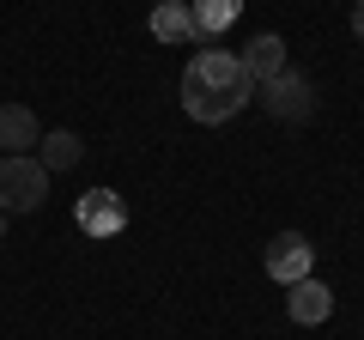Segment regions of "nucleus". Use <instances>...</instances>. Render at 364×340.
<instances>
[{
    "instance_id": "1",
    "label": "nucleus",
    "mask_w": 364,
    "mask_h": 340,
    "mask_svg": "<svg viewBox=\"0 0 364 340\" xmlns=\"http://www.w3.org/2000/svg\"><path fill=\"white\" fill-rule=\"evenodd\" d=\"M249 97H255V79H249L243 61L225 55V49H200L195 61L182 67V110L195 122H207V128L231 122Z\"/></svg>"
},
{
    "instance_id": "2",
    "label": "nucleus",
    "mask_w": 364,
    "mask_h": 340,
    "mask_svg": "<svg viewBox=\"0 0 364 340\" xmlns=\"http://www.w3.org/2000/svg\"><path fill=\"white\" fill-rule=\"evenodd\" d=\"M43 195H49V170L31 152L0 158V213H37Z\"/></svg>"
},
{
    "instance_id": "3",
    "label": "nucleus",
    "mask_w": 364,
    "mask_h": 340,
    "mask_svg": "<svg viewBox=\"0 0 364 340\" xmlns=\"http://www.w3.org/2000/svg\"><path fill=\"white\" fill-rule=\"evenodd\" d=\"M79 231L85 237H122L128 231V201L116 195V188H91V195H79Z\"/></svg>"
},
{
    "instance_id": "4",
    "label": "nucleus",
    "mask_w": 364,
    "mask_h": 340,
    "mask_svg": "<svg viewBox=\"0 0 364 340\" xmlns=\"http://www.w3.org/2000/svg\"><path fill=\"white\" fill-rule=\"evenodd\" d=\"M310 262H316V249L304 231H279L267 243V280H279V286H298V280H310Z\"/></svg>"
},
{
    "instance_id": "5",
    "label": "nucleus",
    "mask_w": 364,
    "mask_h": 340,
    "mask_svg": "<svg viewBox=\"0 0 364 340\" xmlns=\"http://www.w3.org/2000/svg\"><path fill=\"white\" fill-rule=\"evenodd\" d=\"M261 92H267L261 104H267L279 122H304V116L316 110V97H310V79H304V73H291V67H286V73H273L267 85H261Z\"/></svg>"
},
{
    "instance_id": "6",
    "label": "nucleus",
    "mask_w": 364,
    "mask_h": 340,
    "mask_svg": "<svg viewBox=\"0 0 364 340\" xmlns=\"http://www.w3.org/2000/svg\"><path fill=\"white\" fill-rule=\"evenodd\" d=\"M286 310H291V322L316 328V322H328V316H334V292H328L322 280H298V286L286 292Z\"/></svg>"
},
{
    "instance_id": "7",
    "label": "nucleus",
    "mask_w": 364,
    "mask_h": 340,
    "mask_svg": "<svg viewBox=\"0 0 364 340\" xmlns=\"http://www.w3.org/2000/svg\"><path fill=\"white\" fill-rule=\"evenodd\" d=\"M237 61H243V73L255 79V85H267L273 73H286V37H273V31H261V37L249 43V49L237 55Z\"/></svg>"
},
{
    "instance_id": "8",
    "label": "nucleus",
    "mask_w": 364,
    "mask_h": 340,
    "mask_svg": "<svg viewBox=\"0 0 364 340\" xmlns=\"http://www.w3.org/2000/svg\"><path fill=\"white\" fill-rule=\"evenodd\" d=\"M146 25H152L158 43H200V25H195V13H188L182 0H158Z\"/></svg>"
},
{
    "instance_id": "9",
    "label": "nucleus",
    "mask_w": 364,
    "mask_h": 340,
    "mask_svg": "<svg viewBox=\"0 0 364 340\" xmlns=\"http://www.w3.org/2000/svg\"><path fill=\"white\" fill-rule=\"evenodd\" d=\"M37 140H43V128H37V116L25 104H0V146H6V158H18Z\"/></svg>"
},
{
    "instance_id": "10",
    "label": "nucleus",
    "mask_w": 364,
    "mask_h": 340,
    "mask_svg": "<svg viewBox=\"0 0 364 340\" xmlns=\"http://www.w3.org/2000/svg\"><path fill=\"white\" fill-rule=\"evenodd\" d=\"M37 146H43V158H37L43 170H73L79 158H85V140H79V134H67V128H55V134H43Z\"/></svg>"
},
{
    "instance_id": "11",
    "label": "nucleus",
    "mask_w": 364,
    "mask_h": 340,
    "mask_svg": "<svg viewBox=\"0 0 364 340\" xmlns=\"http://www.w3.org/2000/svg\"><path fill=\"white\" fill-rule=\"evenodd\" d=\"M188 13H195L200 37H219V31L231 25L237 13H243V0H195V6H188Z\"/></svg>"
},
{
    "instance_id": "12",
    "label": "nucleus",
    "mask_w": 364,
    "mask_h": 340,
    "mask_svg": "<svg viewBox=\"0 0 364 340\" xmlns=\"http://www.w3.org/2000/svg\"><path fill=\"white\" fill-rule=\"evenodd\" d=\"M352 31H358V43H364V0H352Z\"/></svg>"
},
{
    "instance_id": "13",
    "label": "nucleus",
    "mask_w": 364,
    "mask_h": 340,
    "mask_svg": "<svg viewBox=\"0 0 364 340\" xmlns=\"http://www.w3.org/2000/svg\"><path fill=\"white\" fill-rule=\"evenodd\" d=\"M0 237H6V213H0Z\"/></svg>"
}]
</instances>
